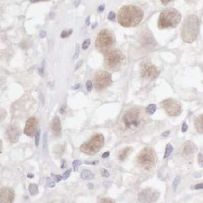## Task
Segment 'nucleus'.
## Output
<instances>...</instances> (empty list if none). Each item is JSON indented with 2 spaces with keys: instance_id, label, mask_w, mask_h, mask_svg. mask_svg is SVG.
I'll return each instance as SVG.
<instances>
[{
  "instance_id": "nucleus-45",
  "label": "nucleus",
  "mask_w": 203,
  "mask_h": 203,
  "mask_svg": "<svg viewBox=\"0 0 203 203\" xmlns=\"http://www.w3.org/2000/svg\"><path fill=\"white\" fill-rule=\"evenodd\" d=\"M82 64H83V60H82L79 61L78 63H77V67H76V68H75V71H77L78 69V68L81 66Z\"/></svg>"
},
{
  "instance_id": "nucleus-52",
  "label": "nucleus",
  "mask_w": 203,
  "mask_h": 203,
  "mask_svg": "<svg viewBox=\"0 0 203 203\" xmlns=\"http://www.w3.org/2000/svg\"><path fill=\"white\" fill-rule=\"evenodd\" d=\"M169 133H170V132H169V131H167V132L163 133V137H167L168 135H169Z\"/></svg>"
},
{
  "instance_id": "nucleus-20",
  "label": "nucleus",
  "mask_w": 203,
  "mask_h": 203,
  "mask_svg": "<svg viewBox=\"0 0 203 203\" xmlns=\"http://www.w3.org/2000/svg\"><path fill=\"white\" fill-rule=\"evenodd\" d=\"M81 177L83 180H92V179H94V175L91 171L85 169L81 172Z\"/></svg>"
},
{
  "instance_id": "nucleus-42",
  "label": "nucleus",
  "mask_w": 203,
  "mask_h": 203,
  "mask_svg": "<svg viewBox=\"0 0 203 203\" xmlns=\"http://www.w3.org/2000/svg\"><path fill=\"white\" fill-rule=\"evenodd\" d=\"M104 8H105V6H104V4H103V5H101V6H99L98 7V11L99 12H102L104 11Z\"/></svg>"
},
{
  "instance_id": "nucleus-38",
  "label": "nucleus",
  "mask_w": 203,
  "mask_h": 203,
  "mask_svg": "<svg viewBox=\"0 0 203 203\" xmlns=\"http://www.w3.org/2000/svg\"><path fill=\"white\" fill-rule=\"evenodd\" d=\"M188 129V125H187V124L186 123H183V125H182V127H181V130H182V132H185L187 131Z\"/></svg>"
},
{
  "instance_id": "nucleus-1",
  "label": "nucleus",
  "mask_w": 203,
  "mask_h": 203,
  "mask_svg": "<svg viewBox=\"0 0 203 203\" xmlns=\"http://www.w3.org/2000/svg\"><path fill=\"white\" fill-rule=\"evenodd\" d=\"M144 16L142 10L139 7L129 5L123 6L118 14V22L124 27H133L138 25Z\"/></svg>"
},
{
  "instance_id": "nucleus-47",
  "label": "nucleus",
  "mask_w": 203,
  "mask_h": 203,
  "mask_svg": "<svg viewBox=\"0 0 203 203\" xmlns=\"http://www.w3.org/2000/svg\"><path fill=\"white\" fill-rule=\"evenodd\" d=\"M46 34H47L46 32V31H44V30H43V31H41V32L40 33L39 36H40L41 38H44V37L46 36Z\"/></svg>"
},
{
  "instance_id": "nucleus-39",
  "label": "nucleus",
  "mask_w": 203,
  "mask_h": 203,
  "mask_svg": "<svg viewBox=\"0 0 203 203\" xmlns=\"http://www.w3.org/2000/svg\"><path fill=\"white\" fill-rule=\"evenodd\" d=\"M79 46H77V48H76V51H75V54L74 56V59H76V58L78 57L79 56Z\"/></svg>"
},
{
  "instance_id": "nucleus-28",
  "label": "nucleus",
  "mask_w": 203,
  "mask_h": 203,
  "mask_svg": "<svg viewBox=\"0 0 203 203\" xmlns=\"http://www.w3.org/2000/svg\"><path fill=\"white\" fill-rule=\"evenodd\" d=\"M47 184L49 188H54L55 186V182L53 181V179H51L49 177H46Z\"/></svg>"
},
{
  "instance_id": "nucleus-17",
  "label": "nucleus",
  "mask_w": 203,
  "mask_h": 203,
  "mask_svg": "<svg viewBox=\"0 0 203 203\" xmlns=\"http://www.w3.org/2000/svg\"><path fill=\"white\" fill-rule=\"evenodd\" d=\"M196 150H197V148H196V146L193 143H192L191 142H187L184 145L182 152L185 155H190V154L195 152Z\"/></svg>"
},
{
  "instance_id": "nucleus-16",
  "label": "nucleus",
  "mask_w": 203,
  "mask_h": 203,
  "mask_svg": "<svg viewBox=\"0 0 203 203\" xmlns=\"http://www.w3.org/2000/svg\"><path fill=\"white\" fill-rule=\"evenodd\" d=\"M51 129H52L53 133L57 136L61 134V122L60 118L57 116L53 119L52 123H51Z\"/></svg>"
},
{
  "instance_id": "nucleus-40",
  "label": "nucleus",
  "mask_w": 203,
  "mask_h": 203,
  "mask_svg": "<svg viewBox=\"0 0 203 203\" xmlns=\"http://www.w3.org/2000/svg\"><path fill=\"white\" fill-rule=\"evenodd\" d=\"M194 188L196 189V190H200V189H202L203 188V183L197 184L194 186Z\"/></svg>"
},
{
  "instance_id": "nucleus-4",
  "label": "nucleus",
  "mask_w": 203,
  "mask_h": 203,
  "mask_svg": "<svg viewBox=\"0 0 203 203\" xmlns=\"http://www.w3.org/2000/svg\"><path fill=\"white\" fill-rule=\"evenodd\" d=\"M181 18V14L177 10L174 8L167 9L160 13L158 26L161 29L174 28L180 22Z\"/></svg>"
},
{
  "instance_id": "nucleus-46",
  "label": "nucleus",
  "mask_w": 203,
  "mask_h": 203,
  "mask_svg": "<svg viewBox=\"0 0 203 203\" xmlns=\"http://www.w3.org/2000/svg\"><path fill=\"white\" fill-rule=\"evenodd\" d=\"M40 100H41V103H42L43 104H45V98H44V96H43V94H42V93H41V95H40Z\"/></svg>"
},
{
  "instance_id": "nucleus-32",
  "label": "nucleus",
  "mask_w": 203,
  "mask_h": 203,
  "mask_svg": "<svg viewBox=\"0 0 203 203\" xmlns=\"http://www.w3.org/2000/svg\"><path fill=\"white\" fill-rule=\"evenodd\" d=\"M71 173V169H68L67 171H65L63 175V180H67V179H68V177H69Z\"/></svg>"
},
{
  "instance_id": "nucleus-37",
  "label": "nucleus",
  "mask_w": 203,
  "mask_h": 203,
  "mask_svg": "<svg viewBox=\"0 0 203 203\" xmlns=\"http://www.w3.org/2000/svg\"><path fill=\"white\" fill-rule=\"evenodd\" d=\"M98 202H109V203L114 202L112 200H111V199H109V198H101Z\"/></svg>"
},
{
  "instance_id": "nucleus-19",
  "label": "nucleus",
  "mask_w": 203,
  "mask_h": 203,
  "mask_svg": "<svg viewBox=\"0 0 203 203\" xmlns=\"http://www.w3.org/2000/svg\"><path fill=\"white\" fill-rule=\"evenodd\" d=\"M194 125L198 132L203 133V114L197 116L195 119Z\"/></svg>"
},
{
  "instance_id": "nucleus-22",
  "label": "nucleus",
  "mask_w": 203,
  "mask_h": 203,
  "mask_svg": "<svg viewBox=\"0 0 203 203\" xmlns=\"http://www.w3.org/2000/svg\"><path fill=\"white\" fill-rule=\"evenodd\" d=\"M173 146L171 144H168L167 146H166V149H165V152H164V159H167V157L169 156L171 152H173Z\"/></svg>"
},
{
  "instance_id": "nucleus-55",
  "label": "nucleus",
  "mask_w": 203,
  "mask_h": 203,
  "mask_svg": "<svg viewBox=\"0 0 203 203\" xmlns=\"http://www.w3.org/2000/svg\"><path fill=\"white\" fill-rule=\"evenodd\" d=\"M27 177H28L29 178H33L34 177V175L31 173H30V174H28L27 175Z\"/></svg>"
},
{
  "instance_id": "nucleus-11",
  "label": "nucleus",
  "mask_w": 203,
  "mask_h": 203,
  "mask_svg": "<svg viewBox=\"0 0 203 203\" xmlns=\"http://www.w3.org/2000/svg\"><path fill=\"white\" fill-rule=\"evenodd\" d=\"M162 106L167 114L172 116L180 115L182 112L180 103L173 99H165L162 102Z\"/></svg>"
},
{
  "instance_id": "nucleus-29",
  "label": "nucleus",
  "mask_w": 203,
  "mask_h": 203,
  "mask_svg": "<svg viewBox=\"0 0 203 203\" xmlns=\"http://www.w3.org/2000/svg\"><path fill=\"white\" fill-rule=\"evenodd\" d=\"M72 32H73V30H71V29L69 30H64V31L61 33L60 37H62V38H65V37H67L69 35H71Z\"/></svg>"
},
{
  "instance_id": "nucleus-51",
  "label": "nucleus",
  "mask_w": 203,
  "mask_h": 203,
  "mask_svg": "<svg viewBox=\"0 0 203 203\" xmlns=\"http://www.w3.org/2000/svg\"><path fill=\"white\" fill-rule=\"evenodd\" d=\"M65 109H66V108H65V106H62L61 108H60V113H62V114H64Z\"/></svg>"
},
{
  "instance_id": "nucleus-35",
  "label": "nucleus",
  "mask_w": 203,
  "mask_h": 203,
  "mask_svg": "<svg viewBox=\"0 0 203 203\" xmlns=\"http://www.w3.org/2000/svg\"><path fill=\"white\" fill-rule=\"evenodd\" d=\"M115 17H116L115 13L114 12H111L108 16V18L110 20H114L115 19Z\"/></svg>"
},
{
  "instance_id": "nucleus-54",
  "label": "nucleus",
  "mask_w": 203,
  "mask_h": 203,
  "mask_svg": "<svg viewBox=\"0 0 203 203\" xmlns=\"http://www.w3.org/2000/svg\"><path fill=\"white\" fill-rule=\"evenodd\" d=\"M30 1L33 3H35V2H41V1H48V0H30Z\"/></svg>"
},
{
  "instance_id": "nucleus-44",
  "label": "nucleus",
  "mask_w": 203,
  "mask_h": 203,
  "mask_svg": "<svg viewBox=\"0 0 203 203\" xmlns=\"http://www.w3.org/2000/svg\"><path fill=\"white\" fill-rule=\"evenodd\" d=\"M80 87H81V84L80 83H77V84H76L75 85L73 86V87H72L71 89H73V90H76V89H79Z\"/></svg>"
},
{
  "instance_id": "nucleus-13",
  "label": "nucleus",
  "mask_w": 203,
  "mask_h": 203,
  "mask_svg": "<svg viewBox=\"0 0 203 203\" xmlns=\"http://www.w3.org/2000/svg\"><path fill=\"white\" fill-rule=\"evenodd\" d=\"M15 194L12 188L5 187L0 191V202L2 203H11L14 200Z\"/></svg>"
},
{
  "instance_id": "nucleus-31",
  "label": "nucleus",
  "mask_w": 203,
  "mask_h": 203,
  "mask_svg": "<svg viewBox=\"0 0 203 203\" xmlns=\"http://www.w3.org/2000/svg\"><path fill=\"white\" fill-rule=\"evenodd\" d=\"M86 88H87V91H91L93 88V84L91 81H87L86 82Z\"/></svg>"
},
{
  "instance_id": "nucleus-34",
  "label": "nucleus",
  "mask_w": 203,
  "mask_h": 203,
  "mask_svg": "<svg viewBox=\"0 0 203 203\" xmlns=\"http://www.w3.org/2000/svg\"><path fill=\"white\" fill-rule=\"evenodd\" d=\"M198 164L201 167H203V155L202 154H198Z\"/></svg>"
},
{
  "instance_id": "nucleus-24",
  "label": "nucleus",
  "mask_w": 203,
  "mask_h": 203,
  "mask_svg": "<svg viewBox=\"0 0 203 203\" xmlns=\"http://www.w3.org/2000/svg\"><path fill=\"white\" fill-rule=\"evenodd\" d=\"M81 165V161L80 160H75L73 162V170L74 171H77L79 168L80 166Z\"/></svg>"
},
{
  "instance_id": "nucleus-49",
  "label": "nucleus",
  "mask_w": 203,
  "mask_h": 203,
  "mask_svg": "<svg viewBox=\"0 0 203 203\" xmlns=\"http://www.w3.org/2000/svg\"><path fill=\"white\" fill-rule=\"evenodd\" d=\"M172 0H161V2L163 3L164 5H166L167 3H168L169 2H171Z\"/></svg>"
},
{
  "instance_id": "nucleus-3",
  "label": "nucleus",
  "mask_w": 203,
  "mask_h": 203,
  "mask_svg": "<svg viewBox=\"0 0 203 203\" xmlns=\"http://www.w3.org/2000/svg\"><path fill=\"white\" fill-rule=\"evenodd\" d=\"M144 116L140 110L132 108L127 111L121 118V126L126 131H135L143 125Z\"/></svg>"
},
{
  "instance_id": "nucleus-27",
  "label": "nucleus",
  "mask_w": 203,
  "mask_h": 203,
  "mask_svg": "<svg viewBox=\"0 0 203 203\" xmlns=\"http://www.w3.org/2000/svg\"><path fill=\"white\" fill-rule=\"evenodd\" d=\"M91 43V41L89 39H87L86 40H85L82 43V49L83 50H87L88 47L89 46V45H90Z\"/></svg>"
},
{
  "instance_id": "nucleus-9",
  "label": "nucleus",
  "mask_w": 203,
  "mask_h": 203,
  "mask_svg": "<svg viewBox=\"0 0 203 203\" xmlns=\"http://www.w3.org/2000/svg\"><path fill=\"white\" fill-rule=\"evenodd\" d=\"M112 83L111 75L105 71H99L94 76L95 87L98 90H102Z\"/></svg>"
},
{
  "instance_id": "nucleus-41",
  "label": "nucleus",
  "mask_w": 203,
  "mask_h": 203,
  "mask_svg": "<svg viewBox=\"0 0 203 203\" xmlns=\"http://www.w3.org/2000/svg\"><path fill=\"white\" fill-rule=\"evenodd\" d=\"M109 156H110V152L109 151H107V152H106L102 154V159H106V158L109 157Z\"/></svg>"
},
{
  "instance_id": "nucleus-12",
  "label": "nucleus",
  "mask_w": 203,
  "mask_h": 203,
  "mask_svg": "<svg viewBox=\"0 0 203 203\" xmlns=\"http://www.w3.org/2000/svg\"><path fill=\"white\" fill-rule=\"evenodd\" d=\"M159 197V193L153 189H145L138 194V201L140 202H155Z\"/></svg>"
},
{
  "instance_id": "nucleus-33",
  "label": "nucleus",
  "mask_w": 203,
  "mask_h": 203,
  "mask_svg": "<svg viewBox=\"0 0 203 203\" xmlns=\"http://www.w3.org/2000/svg\"><path fill=\"white\" fill-rule=\"evenodd\" d=\"M180 177H179V176H177V177H176L175 178V180H174V182H173L174 190H175V189L177 188L179 183H180Z\"/></svg>"
},
{
  "instance_id": "nucleus-48",
  "label": "nucleus",
  "mask_w": 203,
  "mask_h": 203,
  "mask_svg": "<svg viewBox=\"0 0 203 203\" xmlns=\"http://www.w3.org/2000/svg\"><path fill=\"white\" fill-rule=\"evenodd\" d=\"M89 21H90V16H88L87 19H86V20H85V25L87 26H89V23H90V22Z\"/></svg>"
},
{
  "instance_id": "nucleus-26",
  "label": "nucleus",
  "mask_w": 203,
  "mask_h": 203,
  "mask_svg": "<svg viewBox=\"0 0 203 203\" xmlns=\"http://www.w3.org/2000/svg\"><path fill=\"white\" fill-rule=\"evenodd\" d=\"M51 177H52L53 180H54V181L57 182V183H58V182H60L62 180H63V176H62V175H55L54 173H51Z\"/></svg>"
},
{
  "instance_id": "nucleus-7",
  "label": "nucleus",
  "mask_w": 203,
  "mask_h": 203,
  "mask_svg": "<svg viewBox=\"0 0 203 203\" xmlns=\"http://www.w3.org/2000/svg\"><path fill=\"white\" fill-rule=\"evenodd\" d=\"M125 60V58L121 51L116 49L110 50L106 53L104 63L108 69L116 71L121 67Z\"/></svg>"
},
{
  "instance_id": "nucleus-30",
  "label": "nucleus",
  "mask_w": 203,
  "mask_h": 203,
  "mask_svg": "<svg viewBox=\"0 0 203 203\" xmlns=\"http://www.w3.org/2000/svg\"><path fill=\"white\" fill-rule=\"evenodd\" d=\"M44 71H45V61L43 60L42 62V63H41L40 67L39 68L38 71H39V73L41 75V77H43L44 75Z\"/></svg>"
},
{
  "instance_id": "nucleus-36",
  "label": "nucleus",
  "mask_w": 203,
  "mask_h": 203,
  "mask_svg": "<svg viewBox=\"0 0 203 203\" xmlns=\"http://www.w3.org/2000/svg\"><path fill=\"white\" fill-rule=\"evenodd\" d=\"M101 172H102V175L103 177H109L110 173H109V172L107 170L104 169V168H102Z\"/></svg>"
},
{
  "instance_id": "nucleus-50",
  "label": "nucleus",
  "mask_w": 203,
  "mask_h": 203,
  "mask_svg": "<svg viewBox=\"0 0 203 203\" xmlns=\"http://www.w3.org/2000/svg\"><path fill=\"white\" fill-rule=\"evenodd\" d=\"M65 164H66V161L65 160H62V165H61V168H64L65 167Z\"/></svg>"
},
{
  "instance_id": "nucleus-21",
  "label": "nucleus",
  "mask_w": 203,
  "mask_h": 203,
  "mask_svg": "<svg viewBox=\"0 0 203 203\" xmlns=\"http://www.w3.org/2000/svg\"><path fill=\"white\" fill-rule=\"evenodd\" d=\"M29 192L30 195L35 196L38 194L39 189L37 185L35 184H30L29 185Z\"/></svg>"
},
{
  "instance_id": "nucleus-5",
  "label": "nucleus",
  "mask_w": 203,
  "mask_h": 203,
  "mask_svg": "<svg viewBox=\"0 0 203 203\" xmlns=\"http://www.w3.org/2000/svg\"><path fill=\"white\" fill-rule=\"evenodd\" d=\"M104 144V137L102 134L96 133L87 142L83 144L80 150L88 155H94L97 154Z\"/></svg>"
},
{
  "instance_id": "nucleus-18",
  "label": "nucleus",
  "mask_w": 203,
  "mask_h": 203,
  "mask_svg": "<svg viewBox=\"0 0 203 203\" xmlns=\"http://www.w3.org/2000/svg\"><path fill=\"white\" fill-rule=\"evenodd\" d=\"M132 147H126L125 148H123L119 152L118 159L121 161H124L132 152Z\"/></svg>"
},
{
  "instance_id": "nucleus-15",
  "label": "nucleus",
  "mask_w": 203,
  "mask_h": 203,
  "mask_svg": "<svg viewBox=\"0 0 203 203\" xmlns=\"http://www.w3.org/2000/svg\"><path fill=\"white\" fill-rule=\"evenodd\" d=\"M7 136L10 142L12 143L17 142L19 140V137L20 136V128L18 127L12 125L8 127L6 130Z\"/></svg>"
},
{
  "instance_id": "nucleus-53",
  "label": "nucleus",
  "mask_w": 203,
  "mask_h": 203,
  "mask_svg": "<svg viewBox=\"0 0 203 203\" xmlns=\"http://www.w3.org/2000/svg\"><path fill=\"white\" fill-rule=\"evenodd\" d=\"M87 187H88V188L90 189V190H91V189H93V188H94V185H93V184H91V183L88 184Z\"/></svg>"
},
{
  "instance_id": "nucleus-14",
  "label": "nucleus",
  "mask_w": 203,
  "mask_h": 203,
  "mask_svg": "<svg viewBox=\"0 0 203 203\" xmlns=\"http://www.w3.org/2000/svg\"><path fill=\"white\" fill-rule=\"evenodd\" d=\"M37 119L35 117H30L26 121L25 129H24V133L28 136H33L37 132Z\"/></svg>"
},
{
  "instance_id": "nucleus-6",
  "label": "nucleus",
  "mask_w": 203,
  "mask_h": 203,
  "mask_svg": "<svg viewBox=\"0 0 203 203\" xmlns=\"http://www.w3.org/2000/svg\"><path fill=\"white\" fill-rule=\"evenodd\" d=\"M137 162L145 170H150L155 166L156 157L154 151L150 147L144 148L137 156Z\"/></svg>"
},
{
  "instance_id": "nucleus-8",
  "label": "nucleus",
  "mask_w": 203,
  "mask_h": 203,
  "mask_svg": "<svg viewBox=\"0 0 203 203\" xmlns=\"http://www.w3.org/2000/svg\"><path fill=\"white\" fill-rule=\"evenodd\" d=\"M113 43H114V38L111 33L108 30L104 29L98 34L95 46L99 51L106 53L111 49Z\"/></svg>"
},
{
  "instance_id": "nucleus-10",
  "label": "nucleus",
  "mask_w": 203,
  "mask_h": 203,
  "mask_svg": "<svg viewBox=\"0 0 203 203\" xmlns=\"http://www.w3.org/2000/svg\"><path fill=\"white\" fill-rule=\"evenodd\" d=\"M140 72L142 77L150 80L155 79L159 75L158 68L149 61L144 62L142 64Z\"/></svg>"
},
{
  "instance_id": "nucleus-2",
  "label": "nucleus",
  "mask_w": 203,
  "mask_h": 203,
  "mask_svg": "<svg viewBox=\"0 0 203 203\" xmlns=\"http://www.w3.org/2000/svg\"><path fill=\"white\" fill-rule=\"evenodd\" d=\"M200 22L195 15H189L185 18L181 27V36L185 42L192 43L197 39L198 32Z\"/></svg>"
},
{
  "instance_id": "nucleus-25",
  "label": "nucleus",
  "mask_w": 203,
  "mask_h": 203,
  "mask_svg": "<svg viewBox=\"0 0 203 203\" xmlns=\"http://www.w3.org/2000/svg\"><path fill=\"white\" fill-rule=\"evenodd\" d=\"M40 136H41V130L38 129L35 134V144L36 146H38L40 141Z\"/></svg>"
},
{
  "instance_id": "nucleus-43",
  "label": "nucleus",
  "mask_w": 203,
  "mask_h": 203,
  "mask_svg": "<svg viewBox=\"0 0 203 203\" xmlns=\"http://www.w3.org/2000/svg\"><path fill=\"white\" fill-rule=\"evenodd\" d=\"M98 162H99L98 160H95V161H91V162H85V164H91V165H96L98 163Z\"/></svg>"
},
{
  "instance_id": "nucleus-23",
  "label": "nucleus",
  "mask_w": 203,
  "mask_h": 203,
  "mask_svg": "<svg viewBox=\"0 0 203 203\" xmlns=\"http://www.w3.org/2000/svg\"><path fill=\"white\" fill-rule=\"evenodd\" d=\"M156 111V106L155 104H150L146 109V112L148 114L150 115H153L154 112Z\"/></svg>"
}]
</instances>
